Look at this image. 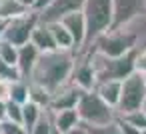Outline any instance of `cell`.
I'll use <instances>...</instances> for the list:
<instances>
[{
  "label": "cell",
  "instance_id": "34",
  "mask_svg": "<svg viewBox=\"0 0 146 134\" xmlns=\"http://www.w3.org/2000/svg\"><path fill=\"white\" fill-rule=\"evenodd\" d=\"M6 118V102H0V122Z\"/></svg>",
  "mask_w": 146,
  "mask_h": 134
},
{
  "label": "cell",
  "instance_id": "19",
  "mask_svg": "<svg viewBox=\"0 0 146 134\" xmlns=\"http://www.w3.org/2000/svg\"><path fill=\"white\" fill-rule=\"evenodd\" d=\"M28 10L30 8H26L20 0H0V20H12L26 14Z\"/></svg>",
  "mask_w": 146,
  "mask_h": 134
},
{
  "label": "cell",
  "instance_id": "39",
  "mask_svg": "<svg viewBox=\"0 0 146 134\" xmlns=\"http://www.w3.org/2000/svg\"><path fill=\"white\" fill-rule=\"evenodd\" d=\"M140 134H146V130H142V132H140Z\"/></svg>",
  "mask_w": 146,
  "mask_h": 134
},
{
  "label": "cell",
  "instance_id": "18",
  "mask_svg": "<svg viewBox=\"0 0 146 134\" xmlns=\"http://www.w3.org/2000/svg\"><path fill=\"white\" fill-rule=\"evenodd\" d=\"M44 110L46 108H42V106H38V104H34V102H26V104H22V126L28 130V134H30V130L34 128V124L40 120V116L44 114Z\"/></svg>",
  "mask_w": 146,
  "mask_h": 134
},
{
  "label": "cell",
  "instance_id": "13",
  "mask_svg": "<svg viewBox=\"0 0 146 134\" xmlns=\"http://www.w3.org/2000/svg\"><path fill=\"white\" fill-rule=\"evenodd\" d=\"M38 56H40V50L32 44V42H26V44H22V46H18V70H20V76L24 78V80H30V72H32V68H34V64H36V60H38Z\"/></svg>",
  "mask_w": 146,
  "mask_h": 134
},
{
  "label": "cell",
  "instance_id": "40",
  "mask_svg": "<svg viewBox=\"0 0 146 134\" xmlns=\"http://www.w3.org/2000/svg\"><path fill=\"white\" fill-rule=\"evenodd\" d=\"M144 82H146V74H144Z\"/></svg>",
  "mask_w": 146,
  "mask_h": 134
},
{
  "label": "cell",
  "instance_id": "2",
  "mask_svg": "<svg viewBox=\"0 0 146 134\" xmlns=\"http://www.w3.org/2000/svg\"><path fill=\"white\" fill-rule=\"evenodd\" d=\"M136 52L138 50H132L124 56H104V54H100L92 48L90 56H92V64H94V70H96V80L98 82H106V80H120L122 82L126 76H130L134 72Z\"/></svg>",
  "mask_w": 146,
  "mask_h": 134
},
{
  "label": "cell",
  "instance_id": "16",
  "mask_svg": "<svg viewBox=\"0 0 146 134\" xmlns=\"http://www.w3.org/2000/svg\"><path fill=\"white\" fill-rule=\"evenodd\" d=\"M50 30H52V36H54V42L60 50H76V44H74V38L72 34L66 30V26L62 22H48Z\"/></svg>",
  "mask_w": 146,
  "mask_h": 134
},
{
  "label": "cell",
  "instance_id": "5",
  "mask_svg": "<svg viewBox=\"0 0 146 134\" xmlns=\"http://www.w3.org/2000/svg\"><path fill=\"white\" fill-rule=\"evenodd\" d=\"M82 14L86 20L84 46H90L100 34H104L112 26V0H86Z\"/></svg>",
  "mask_w": 146,
  "mask_h": 134
},
{
  "label": "cell",
  "instance_id": "4",
  "mask_svg": "<svg viewBox=\"0 0 146 134\" xmlns=\"http://www.w3.org/2000/svg\"><path fill=\"white\" fill-rule=\"evenodd\" d=\"M90 48L104 56H124L132 50H136V34L130 24H124L120 28H110L104 34H100Z\"/></svg>",
  "mask_w": 146,
  "mask_h": 134
},
{
  "label": "cell",
  "instance_id": "1",
  "mask_svg": "<svg viewBox=\"0 0 146 134\" xmlns=\"http://www.w3.org/2000/svg\"><path fill=\"white\" fill-rule=\"evenodd\" d=\"M76 50H50V52H40L32 72H30V82L44 86L50 94H54L58 88L70 82L72 66H74Z\"/></svg>",
  "mask_w": 146,
  "mask_h": 134
},
{
  "label": "cell",
  "instance_id": "17",
  "mask_svg": "<svg viewBox=\"0 0 146 134\" xmlns=\"http://www.w3.org/2000/svg\"><path fill=\"white\" fill-rule=\"evenodd\" d=\"M52 114H54V126H56L60 132H68L70 128H74V126L80 124V116H78L76 108L58 110V112H52Z\"/></svg>",
  "mask_w": 146,
  "mask_h": 134
},
{
  "label": "cell",
  "instance_id": "29",
  "mask_svg": "<svg viewBox=\"0 0 146 134\" xmlns=\"http://www.w3.org/2000/svg\"><path fill=\"white\" fill-rule=\"evenodd\" d=\"M134 70L146 74V50L136 52V58H134Z\"/></svg>",
  "mask_w": 146,
  "mask_h": 134
},
{
  "label": "cell",
  "instance_id": "33",
  "mask_svg": "<svg viewBox=\"0 0 146 134\" xmlns=\"http://www.w3.org/2000/svg\"><path fill=\"white\" fill-rule=\"evenodd\" d=\"M50 2H52V0H36V6H34V10H36V12H40V10H42V8H46Z\"/></svg>",
  "mask_w": 146,
  "mask_h": 134
},
{
  "label": "cell",
  "instance_id": "23",
  "mask_svg": "<svg viewBox=\"0 0 146 134\" xmlns=\"http://www.w3.org/2000/svg\"><path fill=\"white\" fill-rule=\"evenodd\" d=\"M0 58H2L4 62H8V64H18V46H14L12 42H8V40H0Z\"/></svg>",
  "mask_w": 146,
  "mask_h": 134
},
{
  "label": "cell",
  "instance_id": "38",
  "mask_svg": "<svg viewBox=\"0 0 146 134\" xmlns=\"http://www.w3.org/2000/svg\"><path fill=\"white\" fill-rule=\"evenodd\" d=\"M142 110L146 112V98H144V102H142Z\"/></svg>",
  "mask_w": 146,
  "mask_h": 134
},
{
  "label": "cell",
  "instance_id": "28",
  "mask_svg": "<svg viewBox=\"0 0 146 134\" xmlns=\"http://www.w3.org/2000/svg\"><path fill=\"white\" fill-rule=\"evenodd\" d=\"M4 120H12V122H20L22 124V104H16L12 100L6 102V118Z\"/></svg>",
  "mask_w": 146,
  "mask_h": 134
},
{
  "label": "cell",
  "instance_id": "37",
  "mask_svg": "<svg viewBox=\"0 0 146 134\" xmlns=\"http://www.w3.org/2000/svg\"><path fill=\"white\" fill-rule=\"evenodd\" d=\"M50 134H64V132H60L56 126H52V130H50Z\"/></svg>",
  "mask_w": 146,
  "mask_h": 134
},
{
  "label": "cell",
  "instance_id": "9",
  "mask_svg": "<svg viewBox=\"0 0 146 134\" xmlns=\"http://www.w3.org/2000/svg\"><path fill=\"white\" fill-rule=\"evenodd\" d=\"M146 0H112V26L110 28H120L134 20L136 16L144 14Z\"/></svg>",
  "mask_w": 146,
  "mask_h": 134
},
{
  "label": "cell",
  "instance_id": "10",
  "mask_svg": "<svg viewBox=\"0 0 146 134\" xmlns=\"http://www.w3.org/2000/svg\"><path fill=\"white\" fill-rule=\"evenodd\" d=\"M86 0H52V2L38 12L40 22H60L70 12H80Z\"/></svg>",
  "mask_w": 146,
  "mask_h": 134
},
{
  "label": "cell",
  "instance_id": "31",
  "mask_svg": "<svg viewBox=\"0 0 146 134\" xmlns=\"http://www.w3.org/2000/svg\"><path fill=\"white\" fill-rule=\"evenodd\" d=\"M10 84L12 82L0 78V102H8L10 100Z\"/></svg>",
  "mask_w": 146,
  "mask_h": 134
},
{
  "label": "cell",
  "instance_id": "6",
  "mask_svg": "<svg viewBox=\"0 0 146 134\" xmlns=\"http://www.w3.org/2000/svg\"><path fill=\"white\" fill-rule=\"evenodd\" d=\"M146 98V82H144V74L142 72H132L130 76H126L122 80V88H120V100L116 106L118 116L132 112V110H140L142 102Z\"/></svg>",
  "mask_w": 146,
  "mask_h": 134
},
{
  "label": "cell",
  "instance_id": "12",
  "mask_svg": "<svg viewBox=\"0 0 146 134\" xmlns=\"http://www.w3.org/2000/svg\"><path fill=\"white\" fill-rule=\"evenodd\" d=\"M60 22H62V24L66 26V30L72 34L74 44H76V50H80V48L84 46V42H86V20H84L82 10H80V12H70V14H66Z\"/></svg>",
  "mask_w": 146,
  "mask_h": 134
},
{
  "label": "cell",
  "instance_id": "15",
  "mask_svg": "<svg viewBox=\"0 0 146 134\" xmlns=\"http://www.w3.org/2000/svg\"><path fill=\"white\" fill-rule=\"evenodd\" d=\"M120 88H122V82L120 80H106V82H98L94 90L98 92V96L106 104H110L112 108H116L118 106V100H120Z\"/></svg>",
  "mask_w": 146,
  "mask_h": 134
},
{
  "label": "cell",
  "instance_id": "7",
  "mask_svg": "<svg viewBox=\"0 0 146 134\" xmlns=\"http://www.w3.org/2000/svg\"><path fill=\"white\" fill-rule=\"evenodd\" d=\"M92 48L84 46L80 50H76V58H74V66H72V74H70V82L76 84L80 90H94L98 80H96V70L92 64Z\"/></svg>",
  "mask_w": 146,
  "mask_h": 134
},
{
  "label": "cell",
  "instance_id": "26",
  "mask_svg": "<svg viewBox=\"0 0 146 134\" xmlns=\"http://www.w3.org/2000/svg\"><path fill=\"white\" fill-rule=\"evenodd\" d=\"M86 126V124H84ZM90 134H120L118 122H108V124H100V126H86Z\"/></svg>",
  "mask_w": 146,
  "mask_h": 134
},
{
  "label": "cell",
  "instance_id": "11",
  "mask_svg": "<svg viewBox=\"0 0 146 134\" xmlns=\"http://www.w3.org/2000/svg\"><path fill=\"white\" fill-rule=\"evenodd\" d=\"M82 92H84V90H80V88H78L76 84H72V82L64 84L62 88H58V90L52 94L48 110H52V112H58V110L76 108V104H78V100H80Z\"/></svg>",
  "mask_w": 146,
  "mask_h": 134
},
{
  "label": "cell",
  "instance_id": "42",
  "mask_svg": "<svg viewBox=\"0 0 146 134\" xmlns=\"http://www.w3.org/2000/svg\"><path fill=\"white\" fill-rule=\"evenodd\" d=\"M0 134H2V132H0Z\"/></svg>",
  "mask_w": 146,
  "mask_h": 134
},
{
  "label": "cell",
  "instance_id": "27",
  "mask_svg": "<svg viewBox=\"0 0 146 134\" xmlns=\"http://www.w3.org/2000/svg\"><path fill=\"white\" fill-rule=\"evenodd\" d=\"M0 132L2 134H28V130L20 122H12V120H2L0 122Z\"/></svg>",
  "mask_w": 146,
  "mask_h": 134
},
{
  "label": "cell",
  "instance_id": "36",
  "mask_svg": "<svg viewBox=\"0 0 146 134\" xmlns=\"http://www.w3.org/2000/svg\"><path fill=\"white\" fill-rule=\"evenodd\" d=\"M4 30H6V20H0V40L4 38Z\"/></svg>",
  "mask_w": 146,
  "mask_h": 134
},
{
  "label": "cell",
  "instance_id": "41",
  "mask_svg": "<svg viewBox=\"0 0 146 134\" xmlns=\"http://www.w3.org/2000/svg\"><path fill=\"white\" fill-rule=\"evenodd\" d=\"M144 12H146V6H144Z\"/></svg>",
  "mask_w": 146,
  "mask_h": 134
},
{
  "label": "cell",
  "instance_id": "8",
  "mask_svg": "<svg viewBox=\"0 0 146 134\" xmlns=\"http://www.w3.org/2000/svg\"><path fill=\"white\" fill-rule=\"evenodd\" d=\"M40 22V16L36 10H28L22 16H16L12 20H6V30H4V40L12 42L14 46H22L30 42L32 30Z\"/></svg>",
  "mask_w": 146,
  "mask_h": 134
},
{
  "label": "cell",
  "instance_id": "3",
  "mask_svg": "<svg viewBox=\"0 0 146 134\" xmlns=\"http://www.w3.org/2000/svg\"><path fill=\"white\" fill-rule=\"evenodd\" d=\"M76 112L80 116V122L86 126H100V124H108L118 120V112L116 108H112L110 104H106L96 90H86L82 92L78 104H76Z\"/></svg>",
  "mask_w": 146,
  "mask_h": 134
},
{
  "label": "cell",
  "instance_id": "22",
  "mask_svg": "<svg viewBox=\"0 0 146 134\" xmlns=\"http://www.w3.org/2000/svg\"><path fill=\"white\" fill-rule=\"evenodd\" d=\"M52 126H54V114H52V110H44V114L40 116V120L34 124V128L30 130V134H50V130H52Z\"/></svg>",
  "mask_w": 146,
  "mask_h": 134
},
{
  "label": "cell",
  "instance_id": "21",
  "mask_svg": "<svg viewBox=\"0 0 146 134\" xmlns=\"http://www.w3.org/2000/svg\"><path fill=\"white\" fill-rule=\"evenodd\" d=\"M50 98H52V94H50L44 86L30 82V98H28L30 102L38 104V106H42V108H48V106H50Z\"/></svg>",
  "mask_w": 146,
  "mask_h": 134
},
{
  "label": "cell",
  "instance_id": "24",
  "mask_svg": "<svg viewBox=\"0 0 146 134\" xmlns=\"http://www.w3.org/2000/svg\"><path fill=\"white\" fill-rule=\"evenodd\" d=\"M122 120H126L128 124L136 126L138 130H146V112L140 108V110H132V112H126V114H120Z\"/></svg>",
  "mask_w": 146,
  "mask_h": 134
},
{
  "label": "cell",
  "instance_id": "30",
  "mask_svg": "<svg viewBox=\"0 0 146 134\" xmlns=\"http://www.w3.org/2000/svg\"><path fill=\"white\" fill-rule=\"evenodd\" d=\"M118 128H120V134H140L142 130H138L136 126H132V124H128L126 120H122L120 116H118Z\"/></svg>",
  "mask_w": 146,
  "mask_h": 134
},
{
  "label": "cell",
  "instance_id": "14",
  "mask_svg": "<svg viewBox=\"0 0 146 134\" xmlns=\"http://www.w3.org/2000/svg\"><path fill=\"white\" fill-rule=\"evenodd\" d=\"M30 42L40 50V52H50V50H58L56 42H54V36H52V30L46 22H38L36 28L32 30V36H30Z\"/></svg>",
  "mask_w": 146,
  "mask_h": 134
},
{
  "label": "cell",
  "instance_id": "35",
  "mask_svg": "<svg viewBox=\"0 0 146 134\" xmlns=\"http://www.w3.org/2000/svg\"><path fill=\"white\" fill-rule=\"evenodd\" d=\"M20 2H22L26 8H30V10H34V6H36V0H20Z\"/></svg>",
  "mask_w": 146,
  "mask_h": 134
},
{
  "label": "cell",
  "instance_id": "32",
  "mask_svg": "<svg viewBox=\"0 0 146 134\" xmlns=\"http://www.w3.org/2000/svg\"><path fill=\"white\" fill-rule=\"evenodd\" d=\"M64 134H90V132H88V128H86V126H84V124L80 122L78 126L70 128V130H68V132H64Z\"/></svg>",
  "mask_w": 146,
  "mask_h": 134
},
{
  "label": "cell",
  "instance_id": "20",
  "mask_svg": "<svg viewBox=\"0 0 146 134\" xmlns=\"http://www.w3.org/2000/svg\"><path fill=\"white\" fill-rule=\"evenodd\" d=\"M30 98V80H14L10 84V100L16 104H26Z\"/></svg>",
  "mask_w": 146,
  "mask_h": 134
},
{
  "label": "cell",
  "instance_id": "25",
  "mask_svg": "<svg viewBox=\"0 0 146 134\" xmlns=\"http://www.w3.org/2000/svg\"><path fill=\"white\" fill-rule=\"evenodd\" d=\"M0 78H4V80H8V82H14V80H20L22 76H20L18 66L8 64V62H4L2 58H0Z\"/></svg>",
  "mask_w": 146,
  "mask_h": 134
}]
</instances>
